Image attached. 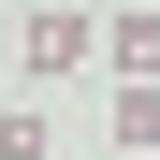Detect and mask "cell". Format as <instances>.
Listing matches in <instances>:
<instances>
[{
	"label": "cell",
	"instance_id": "cell-1",
	"mask_svg": "<svg viewBox=\"0 0 160 160\" xmlns=\"http://www.w3.org/2000/svg\"><path fill=\"white\" fill-rule=\"evenodd\" d=\"M15 58H29V73H102V15H88V0H44L29 29H15Z\"/></svg>",
	"mask_w": 160,
	"mask_h": 160
},
{
	"label": "cell",
	"instance_id": "cell-2",
	"mask_svg": "<svg viewBox=\"0 0 160 160\" xmlns=\"http://www.w3.org/2000/svg\"><path fill=\"white\" fill-rule=\"evenodd\" d=\"M102 73L117 88H160V15H102Z\"/></svg>",
	"mask_w": 160,
	"mask_h": 160
},
{
	"label": "cell",
	"instance_id": "cell-3",
	"mask_svg": "<svg viewBox=\"0 0 160 160\" xmlns=\"http://www.w3.org/2000/svg\"><path fill=\"white\" fill-rule=\"evenodd\" d=\"M0 160H58V117H44V102H15V117H0Z\"/></svg>",
	"mask_w": 160,
	"mask_h": 160
},
{
	"label": "cell",
	"instance_id": "cell-4",
	"mask_svg": "<svg viewBox=\"0 0 160 160\" xmlns=\"http://www.w3.org/2000/svg\"><path fill=\"white\" fill-rule=\"evenodd\" d=\"M117 146H131V160H160V88H117Z\"/></svg>",
	"mask_w": 160,
	"mask_h": 160
}]
</instances>
